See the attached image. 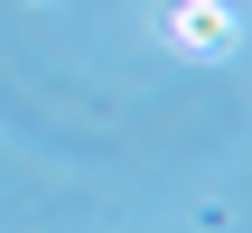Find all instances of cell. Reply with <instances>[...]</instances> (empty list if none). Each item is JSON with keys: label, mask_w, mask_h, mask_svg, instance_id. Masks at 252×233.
<instances>
[{"label": "cell", "mask_w": 252, "mask_h": 233, "mask_svg": "<svg viewBox=\"0 0 252 233\" xmlns=\"http://www.w3.org/2000/svg\"><path fill=\"white\" fill-rule=\"evenodd\" d=\"M168 37H178L187 56H224V47H234V9H224V0H178V9H168Z\"/></svg>", "instance_id": "6da1fadb"}]
</instances>
